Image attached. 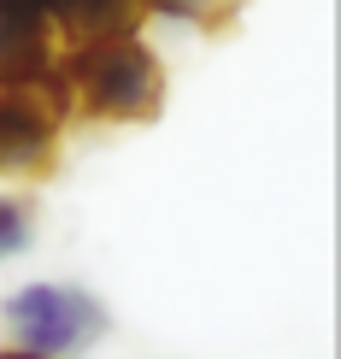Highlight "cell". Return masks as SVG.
<instances>
[{
    "instance_id": "obj_1",
    "label": "cell",
    "mask_w": 341,
    "mask_h": 359,
    "mask_svg": "<svg viewBox=\"0 0 341 359\" xmlns=\"http://www.w3.org/2000/svg\"><path fill=\"white\" fill-rule=\"evenodd\" d=\"M59 77L71 88V112L112 118V124H147L165 107V65L136 29L71 41L59 59Z\"/></svg>"
},
{
    "instance_id": "obj_2",
    "label": "cell",
    "mask_w": 341,
    "mask_h": 359,
    "mask_svg": "<svg viewBox=\"0 0 341 359\" xmlns=\"http://www.w3.org/2000/svg\"><path fill=\"white\" fill-rule=\"evenodd\" d=\"M65 124H71V88L59 77V59L29 77H0V177L53 171Z\"/></svg>"
},
{
    "instance_id": "obj_3",
    "label": "cell",
    "mask_w": 341,
    "mask_h": 359,
    "mask_svg": "<svg viewBox=\"0 0 341 359\" xmlns=\"http://www.w3.org/2000/svg\"><path fill=\"white\" fill-rule=\"evenodd\" d=\"M6 324H12V336H18V348L48 353V359L88 353L112 330L106 306H100L95 294H83V289H65V283H36V289L12 294L6 301Z\"/></svg>"
},
{
    "instance_id": "obj_4",
    "label": "cell",
    "mask_w": 341,
    "mask_h": 359,
    "mask_svg": "<svg viewBox=\"0 0 341 359\" xmlns=\"http://www.w3.org/2000/svg\"><path fill=\"white\" fill-rule=\"evenodd\" d=\"M53 18L41 0H0V77H29L53 65Z\"/></svg>"
},
{
    "instance_id": "obj_5",
    "label": "cell",
    "mask_w": 341,
    "mask_h": 359,
    "mask_svg": "<svg viewBox=\"0 0 341 359\" xmlns=\"http://www.w3.org/2000/svg\"><path fill=\"white\" fill-rule=\"evenodd\" d=\"M53 29H65V41H88V36H112V29H136L147 0H41Z\"/></svg>"
},
{
    "instance_id": "obj_6",
    "label": "cell",
    "mask_w": 341,
    "mask_h": 359,
    "mask_svg": "<svg viewBox=\"0 0 341 359\" xmlns=\"http://www.w3.org/2000/svg\"><path fill=\"white\" fill-rule=\"evenodd\" d=\"M242 6L247 0H147V12H159V18H183V24H206V29L230 24Z\"/></svg>"
},
{
    "instance_id": "obj_7",
    "label": "cell",
    "mask_w": 341,
    "mask_h": 359,
    "mask_svg": "<svg viewBox=\"0 0 341 359\" xmlns=\"http://www.w3.org/2000/svg\"><path fill=\"white\" fill-rule=\"evenodd\" d=\"M29 248V212L18 201H0V253H18Z\"/></svg>"
},
{
    "instance_id": "obj_8",
    "label": "cell",
    "mask_w": 341,
    "mask_h": 359,
    "mask_svg": "<svg viewBox=\"0 0 341 359\" xmlns=\"http://www.w3.org/2000/svg\"><path fill=\"white\" fill-rule=\"evenodd\" d=\"M0 359H48V353H29V348H6Z\"/></svg>"
}]
</instances>
